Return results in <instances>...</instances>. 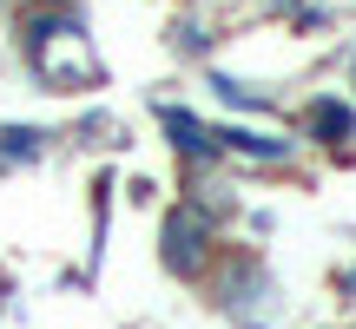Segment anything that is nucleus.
<instances>
[{
	"label": "nucleus",
	"instance_id": "1",
	"mask_svg": "<svg viewBox=\"0 0 356 329\" xmlns=\"http://www.w3.org/2000/svg\"><path fill=\"white\" fill-rule=\"evenodd\" d=\"M211 296H218V310H225L238 329H277V317H284L277 277H270L257 257H225V264H218Z\"/></svg>",
	"mask_w": 356,
	"mask_h": 329
},
{
	"label": "nucleus",
	"instance_id": "2",
	"mask_svg": "<svg viewBox=\"0 0 356 329\" xmlns=\"http://www.w3.org/2000/svg\"><path fill=\"white\" fill-rule=\"evenodd\" d=\"M159 257H165V270L172 277H204L211 270V257H218V230H211V217H198L191 204H172L165 211V224H159Z\"/></svg>",
	"mask_w": 356,
	"mask_h": 329
},
{
	"label": "nucleus",
	"instance_id": "3",
	"mask_svg": "<svg viewBox=\"0 0 356 329\" xmlns=\"http://www.w3.org/2000/svg\"><path fill=\"white\" fill-rule=\"evenodd\" d=\"M159 126L172 132V145L185 158H225V152H218V132L204 126V119H191L185 106H159Z\"/></svg>",
	"mask_w": 356,
	"mask_h": 329
},
{
	"label": "nucleus",
	"instance_id": "4",
	"mask_svg": "<svg viewBox=\"0 0 356 329\" xmlns=\"http://www.w3.org/2000/svg\"><path fill=\"white\" fill-rule=\"evenodd\" d=\"M211 132H218V152H238V158H264V164L291 158V139H264V132H251V126H211Z\"/></svg>",
	"mask_w": 356,
	"mask_h": 329
},
{
	"label": "nucleus",
	"instance_id": "5",
	"mask_svg": "<svg viewBox=\"0 0 356 329\" xmlns=\"http://www.w3.org/2000/svg\"><path fill=\"white\" fill-rule=\"evenodd\" d=\"M310 132H317L323 145H337V139L356 132V112H350L343 99H317V106H310Z\"/></svg>",
	"mask_w": 356,
	"mask_h": 329
},
{
	"label": "nucleus",
	"instance_id": "6",
	"mask_svg": "<svg viewBox=\"0 0 356 329\" xmlns=\"http://www.w3.org/2000/svg\"><path fill=\"white\" fill-rule=\"evenodd\" d=\"M47 152V132H33V126H0V164H26V158H40Z\"/></svg>",
	"mask_w": 356,
	"mask_h": 329
},
{
	"label": "nucleus",
	"instance_id": "7",
	"mask_svg": "<svg viewBox=\"0 0 356 329\" xmlns=\"http://www.w3.org/2000/svg\"><path fill=\"white\" fill-rule=\"evenodd\" d=\"M211 92H218L225 106H238V112H270V92L244 86V79H231V73H211Z\"/></svg>",
	"mask_w": 356,
	"mask_h": 329
},
{
	"label": "nucleus",
	"instance_id": "8",
	"mask_svg": "<svg viewBox=\"0 0 356 329\" xmlns=\"http://www.w3.org/2000/svg\"><path fill=\"white\" fill-rule=\"evenodd\" d=\"M53 7H66V0H53Z\"/></svg>",
	"mask_w": 356,
	"mask_h": 329
},
{
	"label": "nucleus",
	"instance_id": "9",
	"mask_svg": "<svg viewBox=\"0 0 356 329\" xmlns=\"http://www.w3.org/2000/svg\"><path fill=\"white\" fill-rule=\"evenodd\" d=\"M0 310H7V296H0Z\"/></svg>",
	"mask_w": 356,
	"mask_h": 329
},
{
	"label": "nucleus",
	"instance_id": "10",
	"mask_svg": "<svg viewBox=\"0 0 356 329\" xmlns=\"http://www.w3.org/2000/svg\"><path fill=\"white\" fill-rule=\"evenodd\" d=\"M0 171H7V164H0Z\"/></svg>",
	"mask_w": 356,
	"mask_h": 329
}]
</instances>
